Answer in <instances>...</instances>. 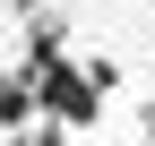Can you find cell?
Masks as SVG:
<instances>
[{"mask_svg": "<svg viewBox=\"0 0 155 146\" xmlns=\"http://www.w3.org/2000/svg\"><path fill=\"white\" fill-rule=\"evenodd\" d=\"M43 103H52V112H69V120H86V112H95V95L78 86V69H52V78H43Z\"/></svg>", "mask_w": 155, "mask_h": 146, "instance_id": "6da1fadb", "label": "cell"}]
</instances>
